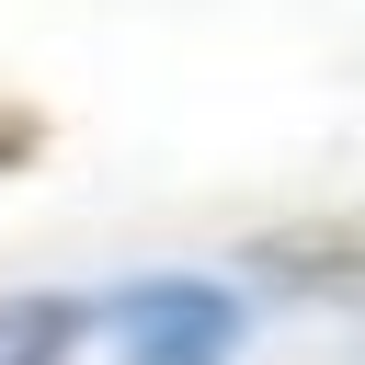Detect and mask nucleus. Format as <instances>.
I'll list each match as a JSON object with an SVG mask.
<instances>
[{
    "label": "nucleus",
    "mask_w": 365,
    "mask_h": 365,
    "mask_svg": "<svg viewBox=\"0 0 365 365\" xmlns=\"http://www.w3.org/2000/svg\"><path fill=\"white\" fill-rule=\"evenodd\" d=\"M228 331L240 319L217 285H137L125 297V365H217Z\"/></svg>",
    "instance_id": "obj_1"
},
{
    "label": "nucleus",
    "mask_w": 365,
    "mask_h": 365,
    "mask_svg": "<svg viewBox=\"0 0 365 365\" xmlns=\"http://www.w3.org/2000/svg\"><path fill=\"white\" fill-rule=\"evenodd\" d=\"M34 148H46V114L34 103H0V171H23Z\"/></svg>",
    "instance_id": "obj_2"
}]
</instances>
